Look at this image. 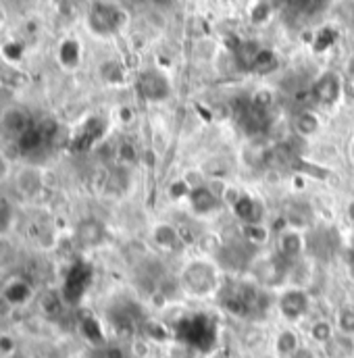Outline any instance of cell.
Wrapping results in <instances>:
<instances>
[{
	"instance_id": "obj_13",
	"label": "cell",
	"mask_w": 354,
	"mask_h": 358,
	"mask_svg": "<svg viewBox=\"0 0 354 358\" xmlns=\"http://www.w3.org/2000/svg\"><path fill=\"white\" fill-rule=\"evenodd\" d=\"M234 210H236V215L244 221V225H246V223H259V206H257V202H255L253 198L240 196V198L234 202Z\"/></svg>"
},
{
	"instance_id": "obj_7",
	"label": "cell",
	"mask_w": 354,
	"mask_h": 358,
	"mask_svg": "<svg viewBox=\"0 0 354 358\" xmlns=\"http://www.w3.org/2000/svg\"><path fill=\"white\" fill-rule=\"evenodd\" d=\"M292 127L298 136L302 138H313L315 134H319L321 129V119L313 113V110H300L294 121H292Z\"/></svg>"
},
{
	"instance_id": "obj_9",
	"label": "cell",
	"mask_w": 354,
	"mask_h": 358,
	"mask_svg": "<svg viewBox=\"0 0 354 358\" xmlns=\"http://www.w3.org/2000/svg\"><path fill=\"white\" fill-rule=\"evenodd\" d=\"M283 259H271V261H265L261 263V267L257 271V277L267 283V285H277L283 281L285 277V267H283Z\"/></svg>"
},
{
	"instance_id": "obj_18",
	"label": "cell",
	"mask_w": 354,
	"mask_h": 358,
	"mask_svg": "<svg viewBox=\"0 0 354 358\" xmlns=\"http://www.w3.org/2000/svg\"><path fill=\"white\" fill-rule=\"evenodd\" d=\"M275 67H277V57H275V52L269 50V48H261L250 69L257 71V73H269V71L275 69Z\"/></svg>"
},
{
	"instance_id": "obj_25",
	"label": "cell",
	"mask_w": 354,
	"mask_h": 358,
	"mask_svg": "<svg viewBox=\"0 0 354 358\" xmlns=\"http://www.w3.org/2000/svg\"><path fill=\"white\" fill-rule=\"evenodd\" d=\"M348 73L354 78V55L351 57V61H348Z\"/></svg>"
},
{
	"instance_id": "obj_4",
	"label": "cell",
	"mask_w": 354,
	"mask_h": 358,
	"mask_svg": "<svg viewBox=\"0 0 354 358\" xmlns=\"http://www.w3.org/2000/svg\"><path fill=\"white\" fill-rule=\"evenodd\" d=\"M342 80L338 73L327 71L313 84V98L323 106H334L342 98Z\"/></svg>"
},
{
	"instance_id": "obj_15",
	"label": "cell",
	"mask_w": 354,
	"mask_h": 358,
	"mask_svg": "<svg viewBox=\"0 0 354 358\" xmlns=\"http://www.w3.org/2000/svg\"><path fill=\"white\" fill-rule=\"evenodd\" d=\"M102 238H104V227H102L100 223H96V221H86V223L80 227V240H82V244H86V246L98 244Z\"/></svg>"
},
{
	"instance_id": "obj_6",
	"label": "cell",
	"mask_w": 354,
	"mask_h": 358,
	"mask_svg": "<svg viewBox=\"0 0 354 358\" xmlns=\"http://www.w3.org/2000/svg\"><path fill=\"white\" fill-rule=\"evenodd\" d=\"M300 348H302L300 336H298L294 329H281V331L275 336L273 350H275V355L279 358H292Z\"/></svg>"
},
{
	"instance_id": "obj_2",
	"label": "cell",
	"mask_w": 354,
	"mask_h": 358,
	"mask_svg": "<svg viewBox=\"0 0 354 358\" xmlns=\"http://www.w3.org/2000/svg\"><path fill=\"white\" fill-rule=\"evenodd\" d=\"M181 287L192 296H206L217 287V275L206 263H192L181 273Z\"/></svg>"
},
{
	"instance_id": "obj_21",
	"label": "cell",
	"mask_w": 354,
	"mask_h": 358,
	"mask_svg": "<svg viewBox=\"0 0 354 358\" xmlns=\"http://www.w3.org/2000/svg\"><path fill=\"white\" fill-rule=\"evenodd\" d=\"M244 238L253 244H261V242H265L267 231L259 223H246L244 225Z\"/></svg>"
},
{
	"instance_id": "obj_16",
	"label": "cell",
	"mask_w": 354,
	"mask_h": 358,
	"mask_svg": "<svg viewBox=\"0 0 354 358\" xmlns=\"http://www.w3.org/2000/svg\"><path fill=\"white\" fill-rule=\"evenodd\" d=\"M80 42L76 40H65L61 50H59V57H61V63L65 67H76L80 63Z\"/></svg>"
},
{
	"instance_id": "obj_26",
	"label": "cell",
	"mask_w": 354,
	"mask_h": 358,
	"mask_svg": "<svg viewBox=\"0 0 354 358\" xmlns=\"http://www.w3.org/2000/svg\"><path fill=\"white\" fill-rule=\"evenodd\" d=\"M187 2H196V0H187Z\"/></svg>"
},
{
	"instance_id": "obj_24",
	"label": "cell",
	"mask_w": 354,
	"mask_h": 358,
	"mask_svg": "<svg viewBox=\"0 0 354 358\" xmlns=\"http://www.w3.org/2000/svg\"><path fill=\"white\" fill-rule=\"evenodd\" d=\"M292 358H325V355H323V350L319 352V350H313V348H304L302 346Z\"/></svg>"
},
{
	"instance_id": "obj_12",
	"label": "cell",
	"mask_w": 354,
	"mask_h": 358,
	"mask_svg": "<svg viewBox=\"0 0 354 358\" xmlns=\"http://www.w3.org/2000/svg\"><path fill=\"white\" fill-rule=\"evenodd\" d=\"M279 255L283 261L298 259L302 255V236L298 231H285L279 240Z\"/></svg>"
},
{
	"instance_id": "obj_11",
	"label": "cell",
	"mask_w": 354,
	"mask_h": 358,
	"mask_svg": "<svg viewBox=\"0 0 354 358\" xmlns=\"http://www.w3.org/2000/svg\"><path fill=\"white\" fill-rule=\"evenodd\" d=\"M190 200H192V206L198 213H202V215H206V213H211V210H215L219 206V198L208 187H196V189H192L190 192Z\"/></svg>"
},
{
	"instance_id": "obj_23",
	"label": "cell",
	"mask_w": 354,
	"mask_h": 358,
	"mask_svg": "<svg viewBox=\"0 0 354 358\" xmlns=\"http://www.w3.org/2000/svg\"><path fill=\"white\" fill-rule=\"evenodd\" d=\"M10 178H13V165H10V161L0 152V185L8 183Z\"/></svg>"
},
{
	"instance_id": "obj_19",
	"label": "cell",
	"mask_w": 354,
	"mask_h": 358,
	"mask_svg": "<svg viewBox=\"0 0 354 358\" xmlns=\"http://www.w3.org/2000/svg\"><path fill=\"white\" fill-rule=\"evenodd\" d=\"M273 100H275V96H273L271 90H257V92L253 94V98H250V106L257 108V110H261V113H267V110L271 108Z\"/></svg>"
},
{
	"instance_id": "obj_3",
	"label": "cell",
	"mask_w": 354,
	"mask_h": 358,
	"mask_svg": "<svg viewBox=\"0 0 354 358\" xmlns=\"http://www.w3.org/2000/svg\"><path fill=\"white\" fill-rule=\"evenodd\" d=\"M277 310L285 321L296 323V321H300V319H304L309 315L311 296L302 287H288L277 298Z\"/></svg>"
},
{
	"instance_id": "obj_1",
	"label": "cell",
	"mask_w": 354,
	"mask_h": 358,
	"mask_svg": "<svg viewBox=\"0 0 354 358\" xmlns=\"http://www.w3.org/2000/svg\"><path fill=\"white\" fill-rule=\"evenodd\" d=\"M125 10L115 6V4H108V2H96L90 10L88 23L90 29L98 36H108L117 29H121L125 25Z\"/></svg>"
},
{
	"instance_id": "obj_14",
	"label": "cell",
	"mask_w": 354,
	"mask_h": 358,
	"mask_svg": "<svg viewBox=\"0 0 354 358\" xmlns=\"http://www.w3.org/2000/svg\"><path fill=\"white\" fill-rule=\"evenodd\" d=\"M336 331L342 336H353L354 338V306H342L336 315Z\"/></svg>"
},
{
	"instance_id": "obj_17",
	"label": "cell",
	"mask_w": 354,
	"mask_h": 358,
	"mask_svg": "<svg viewBox=\"0 0 354 358\" xmlns=\"http://www.w3.org/2000/svg\"><path fill=\"white\" fill-rule=\"evenodd\" d=\"M153 240H155V244L157 246H161V248H176L177 244V231L176 227H171V225H159L157 229H155V234H153Z\"/></svg>"
},
{
	"instance_id": "obj_10",
	"label": "cell",
	"mask_w": 354,
	"mask_h": 358,
	"mask_svg": "<svg viewBox=\"0 0 354 358\" xmlns=\"http://www.w3.org/2000/svg\"><path fill=\"white\" fill-rule=\"evenodd\" d=\"M336 334H338V331H336V325H334L332 321H327V319H317V321L311 325V329H309V336H311L313 344H317L319 348L327 346V344L334 340Z\"/></svg>"
},
{
	"instance_id": "obj_20",
	"label": "cell",
	"mask_w": 354,
	"mask_h": 358,
	"mask_svg": "<svg viewBox=\"0 0 354 358\" xmlns=\"http://www.w3.org/2000/svg\"><path fill=\"white\" fill-rule=\"evenodd\" d=\"M100 76H102L106 82L117 84V82H121V80H123V69L119 67V63H115V61H106V63L100 67Z\"/></svg>"
},
{
	"instance_id": "obj_8",
	"label": "cell",
	"mask_w": 354,
	"mask_h": 358,
	"mask_svg": "<svg viewBox=\"0 0 354 358\" xmlns=\"http://www.w3.org/2000/svg\"><path fill=\"white\" fill-rule=\"evenodd\" d=\"M325 358H351L354 357V338L353 336H342L336 334L334 340L321 348Z\"/></svg>"
},
{
	"instance_id": "obj_22",
	"label": "cell",
	"mask_w": 354,
	"mask_h": 358,
	"mask_svg": "<svg viewBox=\"0 0 354 358\" xmlns=\"http://www.w3.org/2000/svg\"><path fill=\"white\" fill-rule=\"evenodd\" d=\"M269 17H271V4L269 2H257L250 8V19L255 23H265Z\"/></svg>"
},
{
	"instance_id": "obj_5",
	"label": "cell",
	"mask_w": 354,
	"mask_h": 358,
	"mask_svg": "<svg viewBox=\"0 0 354 358\" xmlns=\"http://www.w3.org/2000/svg\"><path fill=\"white\" fill-rule=\"evenodd\" d=\"M140 92L148 100H165L169 96V82L159 71H146L140 76Z\"/></svg>"
}]
</instances>
